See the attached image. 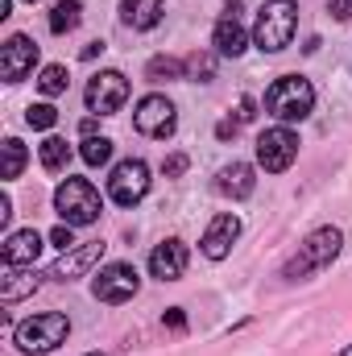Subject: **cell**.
I'll return each instance as SVG.
<instances>
[{"instance_id":"cell-1","label":"cell","mask_w":352,"mask_h":356,"mask_svg":"<svg viewBox=\"0 0 352 356\" xmlns=\"http://www.w3.org/2000/svg\"><path fill=\"white\" fill-rule=\"evenodd\" d=\"M340 249H344V232H340V228H315V232L298 245V253L282 266V277H286V282H303V277H311L315 269L332 266V261L340 257Z\"/></svg>"},{"instance_id":"cell-2","label":"cell","mask_w":352,"mask_h":356,"mask_svg":"<svg viewBox=\"0 0 352 356\" xmlns=\"http://www.w3.org/2000/svg\"><path fill=\"white\" fill-rule=\"evenodd\" d=\"M294 29H298V4L294 0H265L262 8H257L253 42H257V50H265V54H278V50L290 46Z\"/></svg>"},{"instance_id":"cell-3","label":"cell","mask_w":352,"mask_h":356,"mask_svg":"<svg viewBox=\"0 0 352 356\" xmlns=\"http://www.w3.org/2000/svg\"><path fill=\"white\" fill-rule=\"evenodd\" d=\"M67 336H71V319H67L63 311H42V315H29L25 323L13 327V344L29 356L54 353Z\"/></svg>"},{"instance_id":"cell-4","label":"cell","mask_w":352,"mask_h":356,"mask_svg":"<svg viewBox=\"0 0 352 356\" xmlns=\"http://www.w3.org/2000/svg\"><path fill=\"white\" fill-rule=\"evenodd\" d=\"M315 108V88L303 79V75H282L273 88L265 91V112L282 124H294V120H307Z\"/></svg>"},{"instance_id":"cell-5","label":"cell","mask_w":352,"mask_h":356,"mask_svg":"<svg viewBox=\"0 0 352 356\" xmlns=\"http://www.w3.org/2000/svg\"><path fill=\"white\" fill-rule=\"evenodd\" d=\"M54 211L63 216V224L71 228H88L99 220L104 203H99V191L91 186L88 178H67L58 191H54Z\"/></svg>"},{"instance_id":"cell-6","label":"cell","mask_w":352,"mask_h":356,"mask_svg":"<svg viewBox=\"0 0 352 356\" xmlns=\"http://www.w3.org/2000/svg\"><path fill=\"white\" fill-rule=\"evenodd\" d=\"M145 195H150V166H145L141 158L116 162V170L108 178V199H112L116 207H137Z\"/></svg>"},{"instance_id":"cell-7","label":"cell","mask_w":352,"mask_h":356,"mask_svg":"<svg viewBox=\"0 0 352 356\" xmlns=\"http://www.w3.org/2000/svg\"><path fill=\"white\" fill-rule=\"evenodd\" d=\"M137 290H141V273L129 266V261L104 266L95 273V282H91V294H95L99 302H108V307H120V302L137 298Z\"/></svg>"},{"instance_id":"cell-8","label":"cell","mask_w":352,"mask_h":356,"mask_svg":"<svg viewBox=\"0 0 352 356\" xmlns=\"http://www.w3.org/2000/svg\"><path fill=\"white\" fill-rule=\"evenodd\" d=\"M125 99H129V79H125L120 71H99V75H91L88 91H83V104H88L91 116H112V112L125 108Z\"/></svg>"},{"instance_id":"cell-9","label":"cell","mask_w":352,"mask_h":356,"mask_svg":"<svg viewBox=\"0 0 352 356\" xmlns=\"http://www.w3.org/2000/svg\"><path fill=\"white\" fill-rule=\"evenodd\" d=\"M294 158H298V137H294L286 124L265 129L262 137H257V166H262V170L282 175V170L294 166Z\"/></svg>"},{"instance_id":"cell-10","label":"cell","mask_w":352,"mask_h":356,"mask_svg":"<svg viewBox=\"0 0 352 356\" xmlns=\"http://www.w3.org/2000/svg\"><path fill=\"white\" fill-rule=\"evenodd\" d=\"M133 124H137L141 137H158V141H166V137L175 133V124H178L175 104H170L166 95H145V99L137 104V112H133Z\"/></svg>"},{"instance_id":"cell-11","label":"cell","mask_w":352,"mask_h":356,"mask_svg":"<svg viewBox=\"0 0 352 356\" xmlns=\"http://www.w3.org/2000/svg\"><path fill=\"white\" fill-rule=\"evenodd\" d=\"M33 67H38V42L25 38V33H13L0 46V75H4V83H21Z\"/></svg>"},{"instance_id":"cell-12","label":"cell","mask_w":352,"mask_h":356,"mask_svg":"<svg viewBox=\"0 0 352 356\" xmlns=\"http://www.w3.org/2000/svg\"><path fill=\"white\" fill-rule=\"evenodd\" d=\"M237 236H241V220H237L232 211H220V216L207 224V232H203L199 249H203V257H207V261H224V257L232 253Z\"/></svg>"},{"instance_id":"cell-13","label":"cell","mask_w":352,"mask_h":356,"mask_svg":"<svg viewBox=\"0 0 352 356\" xmlns=\"http://www.w3.org/2000/svg\"><path fill=\"white\" fill-rule=\"evenodd\" d=\"M186 261H191V249L170 236V241H162L154 253H150V273L158 277V282H178L182 273H186Z\"/></svg>"},{"instance_id":"cell-14","label":"cell","mask_w":352,"mask_h":356,"mask_svg":"<svg viewBox=\"0 0 352 356\" xmlns=\"http://www.w3.org/2000/svg\"><path fill=\"white\" fill-rule=\"evenodd\" d=\"M104 257V241H91V245H75V249H67L54 266H50V277L54 282H75V277H83L95 261Z\"/></svg>"},{"instance_id":"cell-15","label":"cell","mask_w":352,"mask_h":356,"mask_svg":"<svg viewBox=\"0 0 352 356\" xmlns=\"http://www.w3.org/2000/svg\"><path fill=\"white\" fill-rule=\"evenodd\" d=\"M211 46H216V54H224V58H241V54L249 50V33H245V25L237 21V13H224V17L216 21Z\"/></svg>"},{"instance_id":"cell-16","label":"cell","mask_w":352,"mask_h":356,"mask_svg":"<svg viewBox=\"0 0 352 356\" xmlns=\"http://www.w3.org/2000/svg\"><path fill=\"white\" fill-rule=\"evenodd\" d=\"M38 253H42V232H38V228L8 232V241H4V249H0L4 266H33Z\"/></svg>"},{"instance_id":"cell-17","label":"cell","mask_w":352,"mask_h":356,"mask_svg":"<svg viewBox=\"0 0 352 356\" xmlns=\"http://www.w3.org/2000/svg\"><path fill=\"white\" fill-rule=\"evenodd\" d=\"M253 186H257V178H253V166H249V162H228V166L216 175V191H220L224 199H249Z\"/></svg>"},{"instance_id":"cell-18","label":"cell","mask_w":352,"mask_h":356,"mask_svg":"<svg viewBox=\"0 0 352 356\" xmlns=\"http://www.w3.org/2000/svg\"><path fill=\"white\" fill-rule=\"evenodd\" d=\"M42 286V277L33 269H21V266H4V277H0V302H21L25 294H33Z\"/></svg>"},{"instance_id":"cell-19","label":"cell","mask_w":352,"mask_h":356,"mask_svg":"<svg viewBox=\"0 0 352 356\" xmlns=\"http://www.w3.org/2000/svg\"><path fill=\"white\" fill-rule=\"evenodd\" d=\"M162 0H120V17L129 29H154L162 21Z\"/></svg>"},{"instance_id":"cell-20","label":"cell","mask_w":352,"mask_h":356,"mask_svg":"<svg viewBox=\"0 0 352 356\" xmlns=\"http://www.w3.org/2000/svg\"><path fill=\"white\" fill-rule=\"evenodd\" d=\"M38 158H42V166H46L50 175H58V170L71 166V145H67L63 137H46V141L38 145Z\"/></svg>"},{"instance_id":"cell-21","label":"cell","mask_w":352,"mask_h":356,"mask_svg":"<svg viewBox=\"0 0 352 356\" xmlns=\"http://www.w3.org/2000/svg\"><path fill=\"white\" fill-rule=\"evenodd\" d=\"M83 21V0H58L50 8V33H71Z\"/></svg>"},{"instance_id":"cell-22","label":"cell","mask_w":352,"mask_h":356,"mask_svg":"<svg viewBox=\"0 0 352 356\" xmlns=\"http://www.w3.org/2000/svg\"><path fill=\"white\" fill-rule=\"evenodd\" d=\"M186 75V63L182 58H170V54H158L145 63V79L150 83H170V79H182Z\"/></svg>"},{"instance_id":"cell-23","label":"cell","mask_w":352,"mask_h":356,"mask_svg":"<svg viewBox=\"0 0 352 356\" xmlns=\"http://www.w3.org/2000/svg\"><path fill=\"white\" fill-rule=\"evenodd\" d=\"M67 83H71V79H67V67H58V63L42 67V75H38V91H42V95H50V99H54V95H63Z\"/></svg>"},{"instance_id":"cell-24","label":"cell","mask_w":352,"mask_h":356,"mask_svg":"<svg viewBox=\"0 0 352 356\" xmlns=\"http://www.w3.org/2000/svg\"><path fill=\"white\" fill-rule=\"evenodd\" d=\"M0 149H4V166H0V175L4 178H21V170H25V145H21L17 137H8Z\"/></svg>"},{"instance_id":"cell-25","label":"cell","mask_w":352,"mask_h":356,"mask_svg":"<svg viewBox=\"0 0 352 356\" xmlns=\"http://www.w3.org/2000/svg\"><path fill=\"white\" fill-rule=\"evenodd\" d=\"M79 158H83L88 166H104V162L112 158V141H108V137H83Z\"/></svg>"},{"instance_id":"cell-26","label":"cell","mask_w":352,"mask_h":356,"mask_svg":"<svg viewBox=\"0 0 352 356\" xmlns=\"http://www.w3.org/2000/svg\"><path fill=\"white\" fill-rule=\"evenodd\" d=\"M25 120H29V129H54L58 124V108L54 104H29Z\"/></svg>"},{"instance_id":"cell-27","label":"cell","mask_w":352,"mask_h":356,"mask_svg":"<svg viewBox=\"0 0 352 356\" xmlns=\"http://www.w3.org/2000/svg\"><path fill=\"white\" fill-rule=\"evenodd\" d=\"M186 71H191L199 83H207V79L216 75V58H211V54H191V58H186Z\"/></svg>"},{"instance_id":"cell-28","label":"cell","mask_w":352,"mask_h":356,"mask_svg":"<svg viewBox=\"0 0 352 356\" xmlns=\"http://www.w3.org/2000/svg\"><path fill=\"white\" fill-rule=\"evenodd\" d=\"M50 245H54V249H63V253H67V249H75V228H71V224H58V228L50 232Z\"/></svg>"},{"instance_id":"cell-29","label":"cell","mask_w":352,"mask_h":356,"mask_svg":"<svg viewBox=\"0 0 352 356\" xmlns=\"http://www.w3.org/2000/svg\"><path fill=\"white\" fill-rule=\"evenodd\" d=\"M162 170H166V178H178V175H182V170H186V154H170Z\"/></svg>"},{"instance_id":"cell-30","label":"cell","mask_w":352,"mask_h":356,"mask_svg":"<svg viewBox=\"0 0 352 356\" xmlns=\"http://www.w3.org/2000/svg\"><path fill=\"white\" fill-rule=\"evenodd\" d=\"M166 327H170V332H186V315H182V307H170V311H166Z\"/></svg>"},{"instance_id":"cell-31","label":"cell","mask_w":352,"mask_h":356,"mask_svg":"<svg viewBox=\"0 0 352 356\" xmlns=\"http://www.w3.org/2000/svg\"><path fill=\"white\" fill-rule=\"evenodd\" d=\"M328 8H332L336 21H349L352 17V0H328Z\"/></svg>"},{"instance_id":"cell-32","label":"cell","mask_w":352,"mask_h":356,"mask_svg":"<svg viewBox=\"0 0 352 356\" xmlns=\"http://www.w3.org/2000/svg\"><path fill=\"white\" fill-rule=\"evenodd\" d=\"M253 108H257V104H253V95H245V99H241V108H237V124H245V120H253V116H257Z\"/></svg>"},{"instance_id":"cell-33","label":"cell","mask_w":352,"mask_h":356,"mask_svg":"<svg viewBox=\"0 0 352 356\" xmlns=\"http://www.w3.org/2000/svg\"><path fill=\"white\" fill-rule=\"evenodd\" d=\"M8 220H13V199L0 195V228H8Z\"/></svg>"},{"instance_id":"cell-34","label":"cell","mask_w":352,"mask_h":356,"mask_svg":"<svg viewBox=\"0 0 352 356\" xmlns=\"http://www.w3.org/2000/svg\"><path fill=\"white\" fill-rule=\"evenodd\" d=\"M99 50H104V42H88V46H83V58H95Z\"/></svg>"},{"instance_id":"cell-35","label":"cell","mask_w":352,"mask_h":356,"mask_svg":"<svg viewBox=\"0 0 352 356\" xmlns=\"http://www.w3.org/2000/svg\"><path fill=\"white\" fill-rule=\"evenodd\" d=\"M79 133H83V137H95V116H88V120L79 124Z\"/></svg>"},{"instance_id":"cell-36","label":"cell","mask_w":352,"mask_h":356,"mask_svg":"<svg viewBox=\"0 0 352 356\" xmlns=\"http://www.w3.org/2000/svg\"><path fill=\"white\" fill-rule=\"evenodd\" d=\"M216 133H220V137H232V133H237V120H224V124H220Z\"/></svg>"},{"instance_id":"cell-37","label":"cell","mask_w":352,"mask_h":356,"mask_svg":"<svg viewBox=\"0 0 352 356\" xmlns=\"http://www.w3.org/2000/svg\"><path fill=\"white\" fill-rule=\"evenodd\" d=\"M340 356H352V344H349V348H344V353H340Z\"/></svg>"},{"instance_id":"cell-38","label":"cell","mask_w":352,"mask_h":356,"mask_svg":"<svg viewBox=\"0 0 352 356\" xmlns=\"http://www.w3.org/2000/svg\"><path fill=\"white\" fill-rule=\"evenodd\" d=\"M88 356H104V353H88Z\"/></svg>"},{"instance_id":"cell-39","label":"cell","mask_w":352,"mask_h":356,"mask_svg":"<svg viewBox=\"0 0 352 356\" xmlns=\"http://www.w3.org/2000/svg\"><path fill=\"white\" fill-rule=\"evenodd\" d=\"M228 4H237V0H228Z\"/></svg>"},{"instance_id":"cell-40","label":"cell","mask_w":352,"mask_h":356,"mask_svg":"<svg viewBox=\"0 0 352 356\" xmlns=\"http://www.w3.org/2000/svg\"><path fill=\"white\" fill-rule=\"evenodd\" d=\"M29 4H33V0H29Z\"/></svg>"}]
</instances>
